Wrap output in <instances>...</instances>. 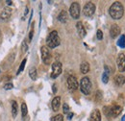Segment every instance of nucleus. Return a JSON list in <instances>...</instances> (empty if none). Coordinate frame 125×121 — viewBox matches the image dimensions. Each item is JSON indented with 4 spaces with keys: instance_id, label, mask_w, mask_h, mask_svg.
I'll return each mask as SVG.
<instances>
[{
    "instance_id": "obj_1",
    "label": "nucleus",
    "mask_w": 125,
    "mask_h": 121,
    "mask_svg": "<svg viewBox=\"0 0 125 121\" xmlns=\"http://www.w3.org/2000/svg\"><path fill=\"white\" fill-rule=\"evenodd\" d=\"M109 14L113 19H120L124 15V7H123V5L118 1L114 2L110 7Z\"/></svg>"
},
{
    "instance_id": "obj_2",
    "label": "nucleus",
    "mask_w": 125,
    "mask_h": 121,
    "mask_svg": "<svg viewBox=\"0 0 125 121\" xmlns=\"http://www.w3.org/2000/svg\"><path fill=\"white\" fill-rule=\"evenodd\" d=\"M46 43L48 48H55L57 46L60 45L61 43V40L59 38L58 32L57 31H52L46 39Z\"/></svg>"
},
{
    "instance_id": "obj_3",
    "label": "nucleus",
    "mask_w": 125,
    "mask_h": 121,
    "mask_svg": "<svg viewBox=\"0 0 125 121\" xmlns=\"http://www.w3.org/2000/svg\"><path fill=\"white\" fill-rule=\"evenodd\" d=\"M80 91L85 95H89L92 91V82L89 77H84L80 81Z\"/></svg>"
},
{
    "instance_id": "obj_4",
    "label": "nucleus",
    "mask_w": 125,
    "mask_h": 121,
    "mask_svg": "<svg viewBox=\"0 0 125 121\" xmlns=\"http://www.w3.org/2000/svg\"><path fill=\"white\" fill-rule=\"evenodd\" d=\"M94 13H95V5L94 3L93 2L86 3V5L84 6V9H83V14L88 17H91L94 15Z\"/></svg>"
},
{
    "instance_id": "obj_5",
    "label": "nucleus",
    "mask_w": 125,
    "mask_h": 121,
    "mask_svg": "<svg viewBox=\"0 0 125 121\" xmlns=\"http://www.w3.org/2000/svg\"><path fill=\"white\" fill-rule=\"evenodd\" d=\"M69 14L74 19H78L80 16V4L78 2H73L69 8Z\"/></svg>"
},
{
    "instance_id": "obj_6",
    "label": "nucleus",
    "mask_w": 125,
    "mask_h": 121,
    "mask_svg": "<svg viewBox=\"0 0 125 121\" xmlns=\"http://www.w3.org/2000/svg\"><path fill=\"white\" fill-rule=\"evenodd\" d=\"M41 52H42V59L43 60V62L45 64H49L51 60V53H50L49 48L47 46H42L41 49Z\"/></svg>"
},
{
    "instance_id": "obj_7",
    "label": "nucleus",
    "mask_w": 125,
    "mask_h": 121,
    "mask_svg": "<svg viewBox=\"0 0 125 121\" xmlns=\"http://www.w3.org/2000/svg\"><path fill=\"white\" fill-rule=\"evenodd\" d=\"M62 73V63L60 61H55L52 64V72H51V78L55 79Z\"/></svg>"
},
{
    "instance_id": "obj_8",
    "label": "nucleus",
    "mask_w": 125,
    "mask_h": 121,
    "mask_svg": "<svg viewBox=\"0 0 125 121\" xmlns=\"http://www.w3.org/2000/svg\"><path fill=\"white\" fill-rule=\"evenodd\" d=\"M67 87H68V89L70 91H76L78 89L79 84L75 76H68V78H67Z\"/></svg>"
},
{
    "instance_id": "obj_9",
    "label": "nucleus",
    "mask_w": 125,
    "mask_h": 121,
    "mask_svg": "<svg viewBox=\"0 0 125 121\" xmlns=\"http://www.w3.org/2000/svg\"><path fill=\"white\" fill-rule=\"evenodd\" d=\"M122 111V108L120 106L115 105L113 107H110V111H109V117H116L120 114V112Z\"/></svg>"
},
{
    "instance_id": "obj_10",
    "label": "nucleus",
    "mask_w": 125,
    "mask_h": 121,
    "mask_svg": "<svg viewBox=\"0 0 125 121\" xmlns=\"http://www.w3.org/2000/svg\"><path fill=\"white\" fill-rule=\"evenodd\" d=\"M116 63H117V67H118L119 72H123L125 70V55L123 53H120L118 55Z\"/></svg>"
},
{
    "instance_id": "obj_11",
    "label": "nucleus",
    "mask_w": 125,
    "mask_h": 121,
    "mask_svg": "<svg viewBox=\"0 0 125 121\" xmlns=\"http://www.w3.org/2000/svg\"><path fill=\"white\" fill-rule=\"evenodd\" d=\"M12 15V9L9 7H6L0 14V20L1 21H8Z\"/></svg>"
},
{
    "instance_id": "obj_12",
    "label": "nucleus",
    "mask_w": 125,
    "mask_h": 121,
    "mask_svg": "<svg viewBox=\"0 0 125 121\" xmlns=\"http://www.w3.org/2000/svg\"><path fill=\"white\" fill-rule=\"evenodd\" d=\"M120 34V27L117 24H113L111 29H110V35L113 39L116 38L118 35Z\"/></svg>"
},
{
    "instance_id": "obj_13",
    "label": "nucleus",
    "mask_w": 125,
    "mask_h": 121,
    "mask_svg": "<svg viewBox=\"0 0 125 121\" xmlns=\"http://www.w3.org/2000/svg\"><path fill=\"white\" fill-rule=\"evenodd\" d=\"M76 29H77V32H78L80 38H85V37H86L87 32H86V29H85V27H84V25H83V23H82L81 21H78V22H77V24H76Z\"/></svg>"
},
{
    "instance_id": "obj_14",
    "label": "nucleus",
    "mask_w": 125,
    "mask_h": 121,
    "mask_svg": "<svg viewBox=\"0 0 125 121\" xmlns=\"http://www.w3.org/2000/svg\"><path fill=\"white\" fill-rule=\"evenodd\" d=\"M90 121H101V113H100V111H98V110H94L93 112L91 113Z\"/></svg>"
},
{
    "instance_id": "obj_15",
    "label": "nucleus",
    "mask_w": 125,
    "mask_h": 121,
    "mask_svg": "<svg viewBox=\"0 0 125 121\" xmlns=\"http://www.w3.org/2000/svg\"><path fill=\"white\" fill-rule=\"evenodd\" d=\"M51 105H52V109H53V111H59V109H60V105H61V97L56 96V97L52 100Z\"/></svg>"
},
{
    "instance_id": "obj_16",
    "label": "nucleus",
    "mask_w": 125,
    "mask_h": 121,
    "mask_svg": "<svg viewBox=\"0 0 125 121\" xmlns=\"http://www.w3.org/2000/svg\"><path fill=\"white\" fill-rule=\"evenodd\" d=\"M114 81H115V84L116 86L121 87V86H123L125 84V77L122 74H118V75H116L115 77Z\"/></svg>"
},
{
    "instance_id": "obj_17",
    "label": "nucleus",
    "mask_w": 125,
    "mask_h": 121,
    "mask_svg": "<svg viewBox=\"0 0 125 121\" xmlns=\"http://www.w3.org/2000/svg\"><path fill=\"white\" fill-rule=\"evenodd\" d=\"M80 70L83 74H87L90 71V63L88 61H83L80 65Z\"/></svg>"
},
{
    "instance_id": "obj_18",
    "label": "nucleus",
    "mask_w": 125,
    "mask_h": 121,
    "mask_svg": "<svg viewBox=\"0 0 125 121\" xmlns=\"http://www.w3.org/2000/svg\"><path fill=\"white\" fill-rule=\"evenodd\" d=\"M67 19H68V15L65 11H62L58 15V20L62 23H65L67 21Z\"/></svg>"
},
{
    "instance_id": "obj_19",
    "label": "nucleus",
    "mask_w": 125,
    "mask_h": 121,
    "mask_svg": "<svg viewBox=\"0 0 125 121\" xmlns=\"http://www.w3.org/2000/svg\"><path fill=\"white\" fill-rule=\"evenodd\" d=\"M12 104V114H13V117L16 118V115H17V111H18V106H17V103L16 101H12L11 102Z\"/></svg>"
},
{
    "instance_id": "obj_20",
    "label": "nucleus",
    "mask_w": 125,
    "mask_h": 121,
    "mask_svg": "<svg viewBox=\"0 0 125 121\" xmlns=\"http://www.w3.org/2000/svg\"><path fill=\"white\" fill-rule=\"evenodd\" d=\"M29 76H30V78H31L33 81L37 80V78H38V72H37V68L36 67H31L29 69Z\"/></svg>"
},
{
    "instance_id": "obj_21",
    "label": "nucleus",
    "mask_w": 125,
    "mask_h": 121,
    "mask_svg": "<svg viewBox=\"0 0 125 121\" xmlns=\"http://www.w3.org/2000/svg\"><path fill=\"white\" fill-rule=\"evenodd\" d=\"M117 45L121 48H125V36L121 35V37L119 38L118 41H117Z\"/></svg>"
},
{
    "instance_id": "obj_22",
    "label": "nucleus",
    "mask_w": 125,
    "mask_h": 121,
    "mask_svg": "<svg viewBox=\"0 0 125 121\" xmlns=\"http://www.w3.org/2000/svg\"><path fill=\"white\" fill-rule=\"evenodd\" d=\"M21 113H22V117H25L28 113V109L25 103H22L21 104Z\"/></svg>"
},
{
    "instance_id": "obj_23",
    "label": "nucleus",
    "mask_w": 125,
    "mask_h": 121,
    "mask_svg": "<svg viewBox=\"0 0 125 121\" xmlns=\"http://www.w3.org/2000/svg\"><path fill=\"white\" fill-rule=\"evenodd\" d=\"M26 61H27L26 59H24V60L21 61V63H20V65H19V68H18V70H17V72H16L17 75L20 74V73L23 71V69H24V67H25V64H26Z\"/></svg>"
},
{
    "instance_id": "obj_24",
    "label": "nucleus",
    "mask_w": 125,
    "mask_h": 121,
    "mask_svg": "<svg viewBox=\"0 0 125 121\" xmlns=\"http://www.w3.org/2000/svg\"><path fill=\"white\" fill-rule=\"evenodd\" d=\"M51 121H63V117L62 114H57L51 118Z\"/></svg>"
},
{
    "instance_id": "obj_25",
    "label": "nucleus",
    "mask_w": 125,
    "mask_h": 121,
    "mask_svg": "<svg viewBox=\"0 0 125 121\" xmlns=\"http://www.w3.org/2000/svg\"><path fill=\"white\" fill-rule=\"evenodd\" d=\"M27 50H28V44H27L26 40H24V41L22 42V44H21V52H22V53H25Z\"/></svg>"
},
{
    "instance_id": "obj_26",
    "label": "nucleus",
    "mask_w": 125,
    "mask_h": 121,
    "mask_svg": "<svg viewBox=\"0 0 125 121\" xmlns=\"http://www.w3.org/2000/svg\"><path fill=\"white\" fill-rule=\"evenodd\" d=\"M102 82L104 84H107L109 82V74H107L106 72H104L103 75H102Z\"/></svg>"
},
{
    "instance_id": "obj_27",
    "label": "nucleus",
    "mask_w": 125,
    "mask_h": 121,
    "mask_svg": "<svg viewBox=\"0 0 125 121\" xmlns=\"http://www.w3.org/2000/svg\"><path fill=\"white\" fill-rule=\"evenodd\" d=\"M62 111H63V113H66V114L69 112V107H68V105H67L66 103L63 104V106H62Z\"/></svg>"
},
{
    "instance_id": "obj_28",
    "label": "nucleus",
    "mask_w": 125,
    "mask_h": 121,
    "mask_svg": "<svg viewBox=\"0 0 125 121\" xmlns=\"http://www.w3.org/2000/svg\"><path fill=\"white\" fill-rule=\"evenodd\" d=\"M13 88H14V85H13L12 83H8V84H6V85L4 86V90H6V91L12 90Z\"/></svg>"
},
{
    "instance_id": "obj_29",
    "label": "nucleus",
    "mask_w": 125,
    "mask_h": 121,
    "mask_svg": "<svg viewBox=\"0 0 125 121\" xmlns=\"http://www.w3.org/2000/svg\"><path fill=\"white\" fill-rule=\"evenodd\" d=\"M96 37H97V39H98L99 40H101L103 39V33H102V31H101V30H97V33H96Z\"/></svg>"
},
{
    "instance_id": "obj_30",
    "label": "nucleus",
    "mask_w": 125,
    "mask_h": 121,
    "mask_svg": "<svg viewBox=\"0 0 125 121\" xmlns=\"http://www.w3.org/2000/svg\"><path fill=\"white\" fill-rule=\"evenodd\" d=\"M104 68H105V72L110 75V73H111V69L109 68V66H108V65H105V66H104Z\"/></svg>"
},
{
    "instance_id": "obj_31",
    "label": "nucleus",
    "mask_w": 125,
    "mask_h": 121,
    "mask_svg": "<svg viewBox=\"0 0 125 121\" xmlns=\"http://www.w3.org/2000/svg\"><path fill=\"white\" fill-rule=\"evenodd\" d=\"M72 116H73V113H72V112H68V113H67V118H68L69 120L72 118Z\"/></svg>"
},
{
    "instance_id": "obj_32",
    "label": "nucleus",
    "mask_w": 125,
    "mask_h": 121,
    "mask_svg": "<svg viewBox=\"0 0 125 121\" xmlns=\"http://www.w3.org/2000/svg\"><path fill=\"white\" fill-rule=\"evenodd\" d=\"M33 34H34V30H31L30 35H29V40H32V38H33Z\"/></svg>"
},
{
    "instance_id": "obj_33",
    "label": "nucleus",
    "mask_w": 125,
    "mask_h": 121,
    "mask_svg": "<svg viewBox=\"0 0 125 121\" xmlns=\"http://www.w3.org/2000/svg\"><path fill=\"white\" fill-rule=\"evenodd\" d=\"M56 91H57V89H56V85L54 84V85H53V92H54V93H56Z\"/></svg>"
},
{
    "instance_id": "obj_34",
    "label": "nucleus",
    "mask_w": 125,
    "mask_h": 121,
    "mask_svg": "<svg viewBox=\"0 0 125 121\" xmlns=\"http://www.w3.org/2000/svg\"><path fill=\"white\" fill-rule=\"evenodd\" d=\"M6 3H7L8 5H12V4H13V2H12V1H6Z\"/></svg>"
},
{
    "instance_id": "obj_35",
    "label": "nucleus",
    "mask_w": 125,
    "mask_h": 121,
    "mask_svg": "<svg viewBox=\"0 0 125 121\" xmlns=\"http://www.w3.org/2000/svg\"><path fill=\"white\" fill-rule=\"evenodd\" d=\"M121 121H125V114L122 116V118H121Z\"/></svg>"
},
{
    "instance_id": "obj_36",
    "label": "nucleus",
    "mask_w": 125,
    "mask_h": 121,
    "mask_svg": "<svg viewBox=\"0 0 125 121\" xmlns=\"http://www.w3.org/2000/svg\"><path fill=\"white\" fill-rule=\"evenodd\" d=\"M0 38H1V31H0Z\"/></svg>"
}]
</instances>
